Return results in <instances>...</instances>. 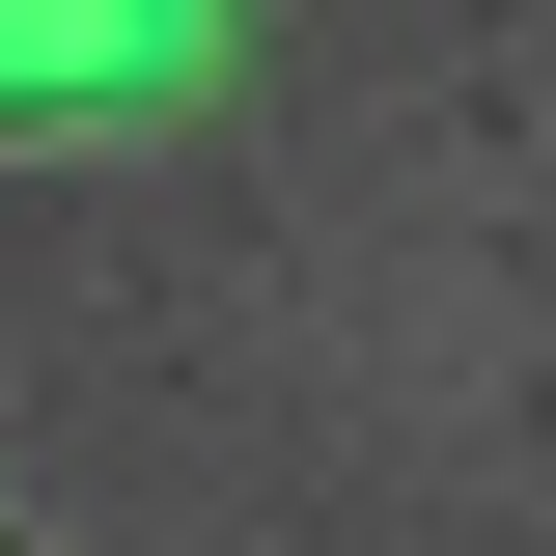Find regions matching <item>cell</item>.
Returning <instances> with one entry per match:
<instances>
[{
    "label": "cell",
    "instance_id": "6da1fadb",
    "mask_svg": "<svg viewBox=\"0 0 556 556\" xmlns=\"http://www.w3.org/2000/svg\"><path fill=\"white\" fill-rule=\"evenodd\" d=\"M195 56H223V0H0V139H56V112H167Z\"/></svg>",
    "mask_w": 556,
    "mask_h": 556
},
{
    "label": "cell",
    "instance_id": "7a4b0ae2",
    "mask_svg": "<svg viewBox=\"0 0 556 556\" xmlns=\"http://www.w3.org/2000/svg\"><path fill=\"white\" fill-rule=\"evenodd\" d=\"M0 556H28V529H0Z\"/></svg>",
    "mask_w": 556,
    "mask_h": 556
}]
</instances>
